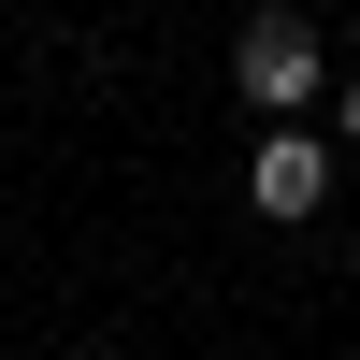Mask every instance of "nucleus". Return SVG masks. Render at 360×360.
I'll return each instance as SVG.
<instances>
[{"mask_svg":"<svg viewBox=\"0 0 360 360\" xmlns=\"http://www.w3.org/2000/svg\"><path fill=\"white\" fill-rule=\"evenodd\" d=\"M231 72H245V101L274 115V130H303V101L332 86V58H317L303 15H245V44H231Z\"/></svg>","mask_w":360,"mask_h":360,"instance_id":"nucleus-1","label":"nucleus"},{"mask_svg":"<svg viewBox=\"0 0 360 360\" xmlns=\"http://www.w3.org/2000/svg\"><path fill=\"white\" fill-rule=\"evenodd\" d=\"M245 202H259V217H317V202H332V144H317V130H259Z\"/></svg>","mask_w":360,"mask_h":360,"instance_id":"nucleus-2","label":"nucleus"},{"mask_svg":"<svg viewBox=\"0 0 360 360\" xmlns=\"http://www.w3.org/2000/svg\"><path fill=\"white\" fill-rule=\"evenodd\" d=\"M332 130H346V144H360V86H332Z\"/></svg>","mask_w":360,"mask_h":360,"instance_id":"nucleus-3","label":"nucleus"}]
</instances>
